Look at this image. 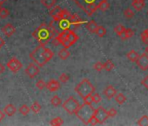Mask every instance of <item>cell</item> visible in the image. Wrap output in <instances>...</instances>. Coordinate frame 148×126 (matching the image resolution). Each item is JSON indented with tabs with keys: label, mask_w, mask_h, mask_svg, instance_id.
<instances>
[{
	"label": "cell",
	"mask_w": 148,
	"mask_h": 126,
	"mask_svg": "<svg viewBox=\"0 0 148 126\" xmlns=\"http://www.w3.org/2000/svg\"><path fill=\"white\" fill-rule=\"evenodd\" d=\"M57 35L58 33L53 26V23H51L49 26L44 23L32 33V36L40 43V45L44 46L51 39H54Z\"/></svg>",
	"instance_id": "obj_1"
},
{
	"label": "cell",
	"mask_w": 148,
	"mask_h": 126,
	"mask_svg": "<svg viewBox=\"0 0 148 126\" xmlns=\"http://www.w3.org/2000/svg\"><path fill=\"white\" fill-rule=\"evenodd\" d=\"M75 4L88 16H92L98 9L102 0H73Z\"/></svg>",
	"instance_id": "obj_2"
},
{
	"label": "cell",
	"mask_w": 148,
	"mask_h": 126,
	"mask_svg": "<svg viewBox=\"0 0 148 126\" xmlns=\"http://www.w3.org/2000/svg\"><path fill=\"white\" fill-rule=\"evenodd\" d=\"M94 111L95 109L92 106V104H87L84 102V104L80 105L79 108L77 109L75 115L79 120H81V122H83L85 124H87L88 121L94 115Z\"/></svg>",
	"instance_id": "obj_3"
},
{
	"label": "cell",
	"mask_w": 148,
	"mask_h": 126,
	"mask_svg": "<svg viewBox=\"0 0 148 126\" xmlns=\"http://www.w3.org/2000/svg\"><path fill=\"white\" fill-rule=\"evenodd\" d=\"M74 90H75V92H77L82 98H84L88 95L94 94L95 88L88 79L85 78L75 87Z\"/></svg>",
	"instance_id": "obj_4"
},
{
	"label": "cell",
	"mask_w": 148,
	"mask_h": 126,
	"mask_svg": "<svg viewBox=\"0 0 148 126\" xmlns=\"http://www.w3.org/2000/svg\"><path fill=\"white\" fill-rule=\"evenodd\" d=\"M45 47V46L44 45H40L30 53V59L39 67H44L48 62L45 58V54H44Z\"/></svg>",
	"instance_id": "obj_5"
},
{
	"label": "cell",
	"mask_w": 148,
	"mask_h": 126,
	"mask_svg": "<svg viewBox=\"0 0 148 126\" xmlns=\"http://www.w3.org/2000/svg\"><path fill=\"white\" fill-rule=\"evenodd\" d=\"M80 104L79 102L74 98L73 96H71L69 97L63 104H62V107L63 109L70 115H73L75 114V112L77 111V109L79 108Z\"/></svg>",
	"instance_id": "obj_6"
},
{
	"label": "cell",
	"mask_w": 148,
	"mask_h": 126,
	"mask_svg": "<svg viewBox=\"0 0 148 126\" xmlns=\"http://www.w3.org/2000/svg\"><path fill=\"white\" fill-rule=\"evenodd\" d=\"M94 116H96V118L99 121V123L102 124L106 122V120H107L110 116L108 114V110H106V109H104L103 107H99L97 109H95L94 111Z\"/></svg>",
	"instance_id": "obj_7"
},
{
	"label": "cell",
	"mask_w": 148,
	"mask_h": 126,
	"mask_svg": "<svg viewBox=\"0 0 148 126\" xmlns=\"http://www.w3.org/2000/svg\"><path fill=\"white\" fill-rule=\"evenodd\" d=\"M6 66H7V68H8L12 73H17V72H18V71L22 69V67H23L21 61H20L18 59L15 58V57H14V58H12V59L6 63Z\"/></svg>",
	"instance_id": "obj_8"
},
{
	"label": "cell",
	"mask_w": 148,
	"mask_h": 126,
	"mask_svg": "<svg viewBox=\"0 0 148 126\" xmlns=\"http://www.w3.org/2000/svg\"><path fill=\"white\" fill-rule=\"evenodd\" d=\"M39 74V66H38L36 63H30L28 67L25 69V75L29 76V78H34Z\"/></svg>",
	"instance_id": "obj_9"
},
{
	"label": "cell",
	"mask_w": 148,
	"mask_h": 126,
	"mask_svg": "<svg viewBox=\"0 0 148 126\" xmlns=\"http://www.w3.org/2000/svg\"><path fill=\"white\" fill-rule=\"evenodd\" d=\"M136 63H137L138 67L141 70H143V71L147 70V69H148V54H147L146 53H142V54L138 57V60L136 61Z\"/></svg>",
	"instance_id": "obj_10"
},
{
	"label": "cell",
	"mask_w": 148,
	"mask_h": 126,
	"mask_svg": "<svg viewBox=\"0 0 148 126\" xmlns=\"http://www.w3.org/2000/svg\"><path fill=\"white\" fill-rule=\"evenodd\" d=\"M61 12H62V8L60 6H55L54 8L52 7L51 10L50 11V16L53 19L55 22L59 21L61 19Z\"/></svg>",
	"instance_id": "obj_11"
},
{
	"label": "cell",
	"mask_w": 148,
	"mask_h": 126,
	"mask_svg": "<svg viewBox=\"0 0 148 126\" xmlns=\"http://www.w3.org/2000/svg\"><path fill=\"white\" fill-rule=\"evenodd\" d=\"M2 32H3V33H4L5 36L11 37V36H12V35L15 33L16 29H15V27H14V26H13L12 24L8 23V24H6V25L3 27Z\"/></svg>",
	"instance_id": "obj_12"
},
{
	"label": "cell",
	"mask_w": 148,
	"mask_h": 126,
	"mask_svg": "<svg viewBox=\"0 0 148 126\" xmlns=\"http://www.w3.org/2000/svg\"><path fill=\"white\" fill-rule=\"evenodd\" d=\"M46 88H47V89H48L49 91H51V92H55V91L58 90L59 88H60L59 82H58L57 80L52 79V80L49 81V82L46 83Z\"/></svg>",
	"instance_id": "obj_13"
},
{
	"label": "cell",
	"mask_w": 148,
	"mask_h": 126,
	"mask_svg": "<svg viewBox=\"0 0 148 126\" xmlns=\"http://www.w3.org/2000/svg\"><path fill=\"white\" fill-rule=\"evenodd\" d=\"M70 22H71V25L73 26L74 28H79L81 25H82V20L81 19L79 18V16L76 13H74L71 15V19H70Z\"/></svg>",
	"instance_id": "obj_14"
},
{
	"label": "cell",
	"mask_w": 148,
	"mask_h": 126,
	"mask_svg": "<svg viewBox=\"0 0 148 126\" xmlns=\"http://www.w3.org/2000/svg\"><path fill=\"white\" fill-rule=\"evenodd\" d=\"M104 95L108 98L111 99L112 97H114L117 95V90L115 89L114 87H112V85H109L105 90H104Z\"/></svg>",
	"instance_id": "obj_15"
},
{
	"label": "cell",
	"mask_w": 148,
	"mask_h": 126,
	"mask_svg": "<svg viewBox=\"0 0 148 126\" xmlns=\"http://www.w3.org/2000/svg\"><path fill=\"white\" fill-rule=\"evenodd\" d=\"M4 111H5V113L8 116H12L16 112H17V109H16V107L13 105V104H7L5 107V109H4Z\"/></svg>",
	"instance_id": "obj_16"
},
{
	"label": "cell",
	"mask_w": 148,
	"mask_h": 126,
	"mask_svg": "<svg viewBox=\"0 0 148 126\" xmlns=\"http://www.w3.org/2000/svg\"><path fill=\"white\" fill-rule=\"evenodd\" d=\"M58 22V26L60 29H62L63 31H66V30H70L71 28V22L70 19H60Z\"/></svg>",
	"instance_id": "obj_17"
},
{
	"label": "cell",
	"mask_w": 148,
	"mask_h": 126,
	"mask_svg": "<svg viewBox=\"0 0 148 126\" xmlns=\"http://www.w3.org/2000/svg\"><path fill=\"white\" fill-rule=\"evenodd\" d=\"M67 39L73 45L74 43H76L79 39V36L75 33V32L72 30H69L68 31V34H67Z\"/></svg>",
	"instance_id": "obj_18"
},
{
	"label": "cell",
	"mask_w": 148,
	"mask_h": 126,
	"mask_svg": "<svg viewBox=\"0 0 148 126\" xmlns=\"http://www.w3.org/2000/svg\"><path fill=\"white\" fill-rule=\"evenodd\" d=\"M98 26H99L97 25V23H96L94 20L89 21V22L86 24V29H87L90 33H96V30H97Z\"/></svg>",
	"instance_id": "obj_19"
},
{
	"label": "cell",
	"mask_w": 148,
	"mask_h": 126,
	"mask_svg": "<svg viewBox=\"0 0 148 126\" xmlns=\"http://www.w3.org/2000/svg\"><path fill=\"white\" fill-rule=\"evenodd\" d=\"M126 57H127V59H128L129 60H131L132 62H136V61L138 60L139 55H138V53L136 51L131 50V51L126 54Z\"/></svg>",
	"instance_id": "obj_20"
},
{
	"label": "cell",
	"mask_w": 148,
	"mask_h": 126,
	"mask_svg": "<svg viewBox=\"0 0 148 126\" xmlns=\"http://www.w3.org/2000/svg\"><path fill=\"white\" fill-rule=\"evenodd\" d=\"M133 35H134V31H132L131 28H126L125 31L124 32V33L119 38L121 39H123V40H125V39H128L132 38Z\"/></svg>",
	"instance_id": "obj_21"
},
{
	"label": "cell",
	"mask_w": 148,
	"mask_h": 126,
	"mask_svg": "<svg viewBox=\"0 0 148 126\" xmlns=\"http://www.w3.org/2000/svg\"><path fill=\"white\" fill-rule=\"evenodd\" d=\"M132 6L136 11H141L145 7V2H143V1H132Z\"/></svg>",
	"instance_id": "obj_22"
},
{
	"label": "cell",
	"mask_w": 148,
	"mask_h": 126,
	"mask_svg": "<svg viewBox=\"0 0 148 126\" xmlns=\"http://www.w3.org/2000/svg\"><path fill=\"white\" fill-rule=\"evenodd\" d=\"M41 4L48 9H51L56 5V0H41Z\"/></svg>",
	"instance_id": "obj_23"
},
{
	"label": "cell",
	"mask_w": 148,
	"mask_h": 126,
	"mask_svg": "<svg viewBox=\"0 0 148 126\" xmlns=\"http://www.w3.org/2000/svg\"><path fill=\"white\" fill-rule=\"evenodd\" d=\"M44 54H45V58L46 59L47 61L51 60L53 56H54V53L48 47H45V50H44Z\"/></svg>",
	"instance_id": "obj_24"
},
{
	"label": "cell",
	"mask_w": 148,
	"mask_h": 126,
	"mask_svg": "<svg viewBox=\"0 0 148 126\" xmlns=\"http://www.w3.org/2000/svg\"><path fill=\"white\" fill-rule=\"evenodd\" d=\"M109 7H110V5H109L107 0H102L99 5V10H100L102 12L107 11L109 9Z\"/></svg>",
	"instance_id": "obj_25"
},
{
	"label": "cell",
	"mask_w": 148,
	"mask_h": 126,
	"mask_svg": "<svg viewBox=\"0 0 148 126\" xmlns=\"http://www.w3.org/2000/svg\"><path fill=\"white\" fill-rule=\"evenodd\" d=\"M70 56V53H69V51L66 49V48H63V49H61L59 52H58V57L61 59V60H66L68 57Z\"/></svg>",
	"instance_id": "obj_26"
},
{
	"label": "cell",
	"mask_w": 148,
	"mask_h": 126,
	"mask_svg": "<svg viewBox=\"0 0 148 126\" xmlns=\"http://www.w3.org/2000/svg\"><path fill=\"white\" fill-rule=\"evenodd\" d=\"M115 101H116L119 104H123V103L125 102L126 97H125V95H123L122 93H117V95L115 96Z\"/></svg>",
	"instance_id": "obj_27"
},
{
	"label": "cell",
	"mask_w": 148,
	"mask_h": 126,
	"mask_svg": "<svg viewBox=\"0 0 148 126\" xmlns=\"http://www.w3.org/2000/svg\"><path fill=\"white\" fill-rule=\"evenodd\" d=\"M125 27L123 26V25H120V24H119V25H117L115 27H114V32L118 34V36H121L123 33H124V32L125 31Z\"/></svg>",
	"instance_id": "obj_28"
},
{
	"label": "cell",
	"mask_w": 148,
	"mask_h": 126,
	"mask_svg": "<svg viewBox=\"0 0 148 126\" xmlns=\"http://www.w3.org/2000/svg\"><path fill=\"white\" fill-rule=\"evenodd\" d=\"M18 111L20 112L21 115L23 116H27L30 111H31V108H29L26 104H23L19 109H18Z\"/></svg>",
	"instance_id": "obj_29"
},
{
	"label": "cell",
	"mask_w": 148,
	"mask_h": 126,
	"mask_svg": "<svg viewBox=\"0 0 148 126\" xmlns=\"http://www.w3.org/2000/svg\"><path fill=\"white\" fill-rule=\"evenodd\" d=\"M137 124L138 125H140V126H148V116L145 115L142 117H140L138 120Z\"/></svg>",
	"instance_id": "obj_30"
},
{
	"label": "cell",
	"mask_w": 148,
	"mask_h": 126,
	"mask_svg": "<svg viewBox=\"0 0 148 126\" xmlns=\"http://www.w3.org/2000/svg\"><path fill=\"white\" fill-rule=\"evenodd\" d=\"M95 33L97 34V36L102 38V37H104V36L106 35V29L103 26H99L98 28H97V30H96V33Z\"/></svg>",
	"instance_id": "obj_31"
},
{
	"label": "cell",
	"mask_w": 148,
	"mask_h": 126,
	"mask_svg": "<svg viewBox=\"0 0 148 126\" xmlns=\"http://www.w3.org/2000/svg\"><path fill=\"white\" fill-rule=\"evenodd\" d=\"M114 69V64L113 62L111 60H107L105 63H104V69H106V71H111Z\"/></svg>",
	"instance_id": "obj_32"
},
{
	"label": "cell",
	"mask_w": 148,
	"mask_h": 126,
	"mask_svg": "<svg viewBox=\"0 0 148 126\" xmlns=\"http://www.w3.org/2000/svg\"><path fill=\"white\" fill-rule=\"evenodd\" d=\"M31 110L35 113V114H38L40 110H41V105L38 102H34L32 106H31Z\"/></svg>",
	"instance_id": "obj_33"
},
{
	"label": "cell",
	"mask_w": 148,
	"mask_h": 126,
	"mask_svg": "<svg viewBox=\"0 0 148 126\" xmlns=\"http://www.w3.org/2000/svg\"><path fill=\"white\" fill-rule=\"evenodd\" d=\"M63 123H64V121H63V119H62L61 117H59V116H57V117L51 119V122H50V124H51V125H55V126L62 125Z\"/></svg>",
	"instance_id": "obj_34"
},
{
	"label": "cell",
	"mask_w": 148,
	"mask_h": 126,
	"mask_svg": "<svg viewBox=\"0 0 148 126\" xmlns=\"http://www.w3.org/2000/svg\"><path fill=\"white\" fill-rule=\"evenodd\" d=\"M51 103L53 106L58 107V106H59V105L62 103V101H61V99L59 98V96H52L51 99Z\"/></svg>",
	"instance_id": "obj_35"
},
{
	"label": "cell",
	"mask_w": 148,
	"mask_h": 126,
	"mask_svg": "<svg viewBox=\"0 0 148 126\" xmlns=\"http://www.w3.org/2000/svg\"><path fill=\"white\" fill-rule=\"evenodd\" d=\"M9 15H10V12L8 11V9L1 7V9H0V18L6 19Z\"/></svg>",
	"instance_id": "obj_36"
},
{
	"label": "cell",
	"mask_w": 148,
	"mask_h": 126,
	"mask_svg": "<svg viewBox=\"0 0 148 126\" xmlns=\"http://www.w3.org/2000/svg\"><path fill=\"white\" fill-rule=\"evenodd\" d=\"M124 16H125V19H130L133 18V16H134V12H133L130 8H127V9H125V10L124 11Z\"/></svg>",
	"instance_id": "obj_37"
},
{
	"label": "cell",
	"mask_w": 148,
	"mask_h": 126,
	"mask_svg": "<svg viewBox=\"0 0 148 126\" xmlns=\"http://www.w3.org/2000/svg\"><path fill=\"white\" fill-rule=\"evenodd\" d=\"M140 38H141V40L143 41L144 44L148 45V33H147L145 30L142 32V33H141V35H140Z\"/></svg>",
	"instance_id": "obj_38"
},
{
	"label": "cell",
	"mask_w": 148,
	"mask_h": 126,
	"mask_svg": "<svg viewBox=\"0 0 148 126\" xmlns=\"http://www.w3.org/2000/svg\"><path fill=\"white\" fill-rule=\"evenodd\" d=\"M94 69L96 71H98V72H101L104 69V64H103L102 62H100V61L95 63V64H94Z\"/></svg>",
	"instance_id": "obj_39"
},
{
	"label": "cell",
	"mask_w": 148,
	"mask_h": 126,
	"mask_svg": "<svg viewBox=\"0 0 148 126\" xmlns=\"http://www.w3.org/2000/svg\"><path fill=\"white\" fill-rule=\"evenodd\" d=\"M58 79H59V82H63V83H65V82H67L69 81L70 77H69V75H68L67 74L63 73V74L59 76Z\"/></svg>",
	"instance_id": "obj_40"
},
{
	"label": "cell",
	"mask_w": 148,
	"mask_h": 126,
	"mask_svg": "<svg viewBox=\"0 0 148 126\" xmlns=\"http://www.w3.org/2000/svg\"><path fill=\"white\" fill-rule=\"evenodd\" d=\"M93 95V94H92ZM92 95H88L86 96V97L83 98L84 100V102L85 103H87V104H92L93 102V96Z\"/></svg>",
	"instance_id": "obj_41"
},
{
	"label": "cell",
	"mask_w": 148,
	"mask_h": 126,
	"mask_svg": "<svg viewBox=\"0 0 148 126\" xmlns=\"http://www.w3.org/2000/svg\"><path fill=\"white\" fill-rule=\"evenodd\" d=\"M36 87H37L38 89L42 90V89H44L46 87V83H45L43 80H39V81H38V82H37V83H36Z\"/></svg>",
	"instance_id": "obj_42"
},
{
	"label": "cell",
	"mask_w": 148,
	"mask_h": 126,
	"mask_svg": "<svg viewBox=\"0 0 148 126\" xmlns=\"http://www.w3.org/2000/svg\"><path fill=\"white\" fill-rule=\"evenodd\" d=\"M99 123V121H98V119L96 118V116L93 115L92 116V118L88 121V123H87V124H91V125H96V124H98Z\"/></svg>",
	"instance_id": "obj_43"
},
{
	"label": "cell",
	"mask_w": 148,
	"mask_h": 126,
	"mask_svg": "<svg viewBox=\"0 0 148 126\" xmlns=\"http://www.w3.org/2000/svg\"><path fill=\"white\" fill-rule=\"evenodd\" d=\"M93 96V102L94 103H99V102H101V96H100V95H99V94H93L92 95Z\"/></svg>",
	"instance_id": "obj_44"
},
{
	"label": "cell",
	"mask_w": 148,
	"mask_h": 126,
	"mask_svg": "<svg viewBox=\"0 0 148 126\" xmlns=\"http://www.w3.org/2000/svg\"><path fill=\"white\" fill-rule=\"evenodd\" d=\"M61 45H62L64 48H66V49H68L69 47H71V46H72V44H71V43L67 39H66L65 40H64V41L62 42V44H61Z\"/></svg>",
	"instance_id": "obj_45"
},
{
	"label": "cell",
	"mask_w": 148,
	"mask_h": 126,
	"mask_svg": "<svg viewBox=\"0 0 148 126\" xmlns=\"http://www.w3.org/2000/svg\"><path fill=\"white\" fill-rule=\"evenodd\" d=\"M118 111L114 109V108H111L109 110H108V114H109V116L110 117H114L116 115H117Z\"/></svg>",
	"instance_id": "obj_46"
},
{
	"label": "cell",
	"mask_w": 148,
	"mask_h": 126,
	"mask_svg": "<svg viewBox=\"0 0 148 126\" xmlns=\"http://www.w3.org/2000/svg\"><path fill=\"white\" fill-rule=\"evenodd\" d=\"M141 83H142V85L148 90V75L145 76V77L141 81Z\"/></svg>",
	"instance_id": "obj_47"
},
{
	"label": "cell",
	"mask_w": 148,
	"mask_h": 126,
	"mask_svg": "<svg viewBox=\"0 0 148 126\" xmlns=\"http://www.w3.org/2000/svg\"><path fill=\"white\" fill-rule=\"evenodd\" d=\"M6 114L5 113V111H2L1 109H0V122H1L4 118H5V116Z\"/></svg>",
	"instance_id": "obj_48"
},
{
	"label": "cell",
	"mask_w": 148,
	"mask_h": 126,
	"mask_svg": "<svg viewBox=\"0 0 148 126\" xmlns=\"http://www.w3.org/2000/svg\"><path fill=\"white\" fill-rule=\"evenodd\" d=\"M5 66L2 64V63H0V75H2V74L5 72Z\"/></svg>",
	"instance_id": "obj_49"
},
{
	"label": "cell",
	"mask_w": 148,
	"mask_h": 126,
	"mask_svg": "<svg viewBox=\"0 0 148 126\" xmlns=\"http://www.w3.org/2000/svg\"><path fill=\"white\" fill-rule=\"evenodd\" d=\"M5 41L1 37H0V49H1L5 46Z\"/></svg>",
	"instance_id": "obj_50"
},
{
	"label": "cell",
	"mask_w": 148,
	"mask_h": 126,
	"mask_svg": "<svg viewBox=\"0 0 148 126\" xmlns=\"http://www.w3.org/2000/svg\"><path fill=\"white\" fill-rule=\"evenodd\" d=\"M6 1H7V0H0V5L2 6V5H3V4H5Z\"/></svg>",
	"instance_id": "obj_51"
},
{
	"label": "cell",
	"mask_w": 148,
	"mask_h": 126,
	"mask_svg": "<svg viewBox=\"0 0 148 126\" xmlns=\"http://www.w3.org/2000/svg\"><path fill=\"white\" fill-rule=\"evenodd\" d=\"M145 53L148 54V45L146 46V47H145Z\"/></svg>",
	"instance_id": "obj_52"
},
{
	"label": "cell",
	"mask_w": 148,
	"mask_h": 126,
	"mask_svg": "<svg viewBox=\"0 0 148 126\" xmlns=\"http://www.w3.org/2000/svg\"><path fill=\"white\" fill-rule=\"evenodd\" d=\"M132 1H143V2H145V0H132Z\"/></svg>",
	"instance_id": "obj_53"
},
{
	"label": "cell",
	"mask_w": 148,
	"mask_h": 126,
	"mask_svg": "<svg viewBox=\"0 0 148 126\" xmlns=\"http://www.w3.org/2000/svg\"><path fill=\"white\" fill-rule=\"evenodd\" d=\"M145 32H146V33H148V27H147V28H146V29H145Z\"/></svg>",
	"instance_id": "obj_54"
},
{
	"label": "cell",
	"mask_w": 148,
	"mask_h": 126,
	"mask_svg": "<svg viewBox=\"0 0 148 126\" xmlns=\"http://www.w3.org/2000/svg\"><path fill=\"white\" fill-rule=\"evenodd\" d=\"M0 9H1V5H0Z\"/></svg>",
	"instance_id": "obj_55"
},
{
	"label": "cell",
	"mask_w": 148,
	"mask_h": 126,
	"mask_svg": "<svg viewBox=\"0 0 148 126\" xmlns=\"http://www.w3.org/2000/svg\"><path fill=\"white\" fill-rule=\"evenodd\" d=\"M147 16H148V12H147Z\"/></svg>",
	"instance_id": "obj_56"
}]
</instances>
